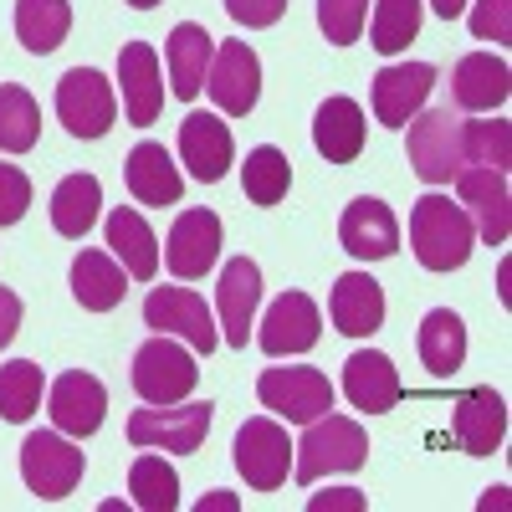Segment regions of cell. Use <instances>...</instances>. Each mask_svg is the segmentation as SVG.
<instances>
[{"label":"cell","instance_id":"cell-5","mask_svg":"<svg viewBox=\"0 0 512 512\" xmlns=\"http://www.w3.org/2000/svg\"><path fill=\"white\" fill-rule=\"evenodd\" d=\"M195 379H200V369H195L190 349H180L169 333H154L134 354V390L144 405H180L195 390Z\"/></svg>","mask_w":512,"mask_h":512},{"label":"cell","instance_id":"cell-30","mask_svg":"<svg viewBox=\"0 0 512 512\" xmlns=\"http://www.w3.org/2000/svg\"><path fill=\"white\" fill-rule=\"evenodd\" d=\"M98 205H103L98 175H67L52 190V231L67 236V241H82L98 226Z\"/></svg>","mask_w":512,"mask_h":512},{"label":"cell","instance_id":"cell-9","mask_svg":"<svg viewBox=\"0 0 512 512\" xmlns=\"http://www.w3.org/2000/svg\"><path fill=\"white\" fill-rule=\"evenodd\" d=\"M144 323L154 333H169V338H185L195 354H210L221 344L216 333V313L205 308V297L190 292V287H154L144 297Z\"/></svg>","mask_w":512,"mask_h":512},{"label":"cell","instance_id":"cell-35","mask_svg":"<svg viewBox=\"0 0 512 512\" xmlns=\"http://www.w3.org/2000/svg\"><path fill=\"white\" fill-rule=\"evenodd\" d=\"M420 31V0H374V16H369V47L379 57H395L405 52Z\"/></svg>","mask_w":512,"mask_h":512},{"label":"cell","instance_id":"cell-8","mask_svg":"<svg viewBox=\"0 0 512 512\" xmlns=\"http://www.w3.org/2000/svg\"><path fill=\"white\" fill-rule=\"evenodd\" d=\"M456 195L472 231L487 246H502L512 236V190H507V169H487V164H461L456 169Z\"/></svg>","mask_w":512,"mask_h":512},{"label":"cell","instance_id":"cell-28","mask_svg":"<svg viewBox=\"0 0 512 512\" xmlns=\"http://www.w3.org/2000/svg\"><path fill=\"white\" fill-rule=\"evenodd\" d=\"M108 246H113V262H123V272L134 282H154L159 272V241L149 231V221L139 216V210L118 205L108 216Z\"/></svg>","mask_w":512,"mask_h":512},{"label":"cell","instance_id":"cell-40","mask_svg":"<svg viewBox=\"0 0 512 512\" xmlns=\"http://www.w3.org/2000/svg\"><path fill=\"white\" fill-rule=\"evenodd\" d=\"M472 36L507 47L512 41V0H477L472 6Z\"/></svg>","mask_w":512,"mask_h":512},{"label":"cell","instance_id":"cell-47","mask_svg":"<svg viewBox=\"0 0 512 512\" xmlns=\"http://www.w3.org/2000/svg\"><path fill=\"white\" fill-rule=\"evenodd\" d=\"M128 6H134V11H154V6H159V0H128Z\"/></svg>","mask_w":512,"mask_h":512},{"label":"cell","instance_id":"cell-25","mask_svg":"<svg viewBox=\"0 0 512 512\" xmlns=\"http://www.w3.org/2000/svg\"><path fill=\"white\" fill-rule=\"evenodd\" d=\"M507 93H512V72H507V62L492 57V52L461 57L456 72H451V98H456V108H466V113H492V108L507 103Z\"/></svg>","mask_w":512,"mask_h":512},{"label":"cell","instance_id":"cell-13","mask_svg":"<svg viewBox=\"0 0 512 512\" xmlns=\"http://www.w3.org/2000/svg\"><path fill=\"white\" fill-rule=\"evenodd\" d=\"M436 88V67L431 62H400V67H379L374 72V88H369V103H374V118L384 128H405L425 98Z\"/></svg>","mask_w":512,"mask_h":512},{"label":"cell","instance_id":"cell-23","mask_svg":"<svg viewBox=\"0 0 512 512\" xmlns=\"http://www.w3.org/2000/svg\"><path fill=\"white\" fill-rule=\"evenodd\" d=\"M328 318H333L338 333H349V338L379 333V323H384V287L369 272H344V277L333 282Z\"/></svg>","mask_w":512,"mask_h":512},{"label":"cell","instance_id":"cell-31","mask_svg":"<svg viewBox=\"0 0 512 512\" xmlns=\"http://www.w3.org/2000/svg\"><path fill=\"white\" fill-rule=\"evenodd\" d=\"M420 359L436 379H451L466 364V323L451 308H436L420 318Z\"/></svg>","mask_w":512,"mask_h":512},{"label":"cell","instance_id":"cell-15","mask_svg":"<svg viewBox=\"0 0 512 512\" xmlns=\"http://www.w3.org/2000/svg\"><path fill=\"white\" fill-rule=\"evenodd\" d=\"M318 333H323V318H318L313 297L308 292H282L267 308L256 344H262V354H272V359H287V354H308L318 344Z\"/></svg>","mask_w":512,"mask_h":512},{"label":"cell","instance_id":"cell-45","mask_svg":"<svg viewBox=\"0 0 512 512\" xmlns=\"http://www.w3.org/2000/svg\"><path fill=\"white\" fill-rule=\"evenodd\" d=\"M195 512H236V497L231 492H210V497H200Z\"/></svg>","mask_w":512,"mask_h":512},{"label":"cell","instance_id":"cell-11","mask_svg":"<svg viewBox=\"0 0 512 512\" xmlns=\"http://www.w3.org/2000/svg\"><path fill=\"white\" fill-rule=\"evenodd\" d=\"M256 400H262L267 410H277L282 420H292V425H308V420L333 410V384H328V374H318L308 364L267 369L262 379H256Z\"/></svg>","mask_w":512,"mask_h":512},{"label":"cell","instance_id":"cell-37","mask_svg":"<svg viewBox=\"0 0 512 512\" xmlns=\"http://www.w3.org/2000/svg\"><path fill=\"white\" fill-rule=\"evenodd\" d=\"M461 164L507 169L512 164V128H507V118H472V123H461Z\"/></svg>","mask_w":512,"mask_h":512},{"label":"cell","instance_id":"cell-4","mask_svg":"<svg viewBox=\"0 0 512 512\" xmlns=\"http://www.w3.org/2000/svg\"><path fill=\"white\" fill-rule=\"evenodd\" d=\"M82 472H88V456H82L62 431H31L21 446V482L26 492H36L41 502H62Z\"/></svg>","mask_w":512,"mask_h":512},{"label":"cell","instance_id":"cell-34","mask_svg":"<svg viewBox=\"0 0 512 512\" xmlns=\"http://www.w3.org/2000/svg\"><path fill=\"white\" fill-rule=\"evenodd\" d=\"M287 185H292V164L282 149L262 144V149H251L246 164H241V190L251 205H277L287 200Z\"/></svg>","mask_w":512,"mask_h":512},{"label":"cell","instance_id":"cell-39","mask_svg":"<svg viewBox=\"0 0 512 512\" xmlns=\"http://www.w3.org/2000/svg\"><path fill=\"white\" fill-rule=\"evenodd\" d=\"M369 21V0H318V26L333 47H354Z\"/></svg>","mask_w":512,"mask_h":512},{"label":"cell","instance_id":"cell-32","mask_svg":"<svg viewBox=\"0 0 512 512\" xmlns=\"http://www.w3.org/2000/svg\"><path fill=\"white\" fill-rule=\"evenodd\" d=\"M67 31H72L67 0H16V36H21L26 52H36V57L57 52L67 41Z\"/></svg>","mask_w":512,"mask_h":512},{"label":"cell","instance_id":"cell-43","mask_svg":"<svg viewBox=\"0 0 512 512\" xmlns=\"http://www.w3.org/2000/svg\"><path fill=\"white\" fill-rule=\"evenodd\" d=\"M313 512H364V492H354V487H338V492H318L313 502H308Z\"/></svg>","mask_w":512,"mask_h":512},{"label":"cell","instance_id":"cell-24","mask_svg":"<svg viewBox=\"0 0 512 512\" xmlns=\"http://www.w3.org/2000/svg\"><path fill=\"white\" fill-rule=\"evenodd\" d=\"M344 395L354 410L364 415H384V410H395L400 400V374L390 364V354H379V349H359L344 359Z\"/></svg>","mask_w":512,"mask_h":512},{"label":"cell","instance_id":"cell-12","mask_svg":"<svg viewBox=\"0 0 512 512\" xmlns=\"http://www.w3.org/2000/svg\"><path fill=\"white\" fill-rule=\"evenodd\" d=\"M205 93L231 118H246L256 108V98H262V62H256L246 41H221L216 47L210 72H205Z\"/></svg>","mask_w":512,"mask_h":512},{"label":"cell","instance_id":"cell-33","mask_svg":"<svg viewBox=\"0 0 512 512\" xmlns=\"http://www.w3.org/2000/svg\"><path fill=\"white\" fill-rule=\"evenodd\" d=\"M41 134L36 98L16 82H0V154H31Z\"/></svg>","mask_w":512,"mask_h":512},{"label":"cell","instance_id":"cell-46","mask_svg":"<svg viewBox=\"0 0 512 512\" xmlns=\"http://www.w3.org/2000/svg\"><path fill=\"white\" fill-rule=\"evenodd\" d=\"M431 11H436L441 21H456V16L466 11V0H431Z\"/></svg>","mask_w":512,"mask_h":512},{"label":"cell","instance_id":"cell-3","mask_svg":"<svg viewBox=\"0 0 512 512\" xmlns=\"http://www.w3.org/2000/svg\"><path fill=\"white\" fill-rule=\"evenodd\" d=\"M210 420H216V405L210 400H195V405H149V410H134L128 415V441L139 451H175V456H190L205 446L210 436Z\"/></svg>","mask_w":512,"mask_h":512},{"label":"cell","instance_id":"cell-6","mask_svg":"<svg viewBox=\"0 0 512 512\" xmlns=\"http://www.w3.org/2000/svg\"><path fill=\"white\" fill-rule=\"evenodd\" d=\"M118 98H113V82L98 67H72L57 82V118L72 139H103L113 128Z\"/></svg>","mask_w":512,"mask_h":512},{"label":"cell","instance_id":"cell-27","mask_svg":"<svg viewBox=\"0 0 512 512\" xmlns=\"http://www.w3.org/2000/svg\"><path fill=\"white\" fill-rule=\"evenodd\" d=\"M123 180H128V190H134L139 205H175L185 195V180H180L175 159H169L164 144H154V139L134 144V154H128V164H123Z\"/></svg>","mask_w":512,"mask_h":512},{"label":"cell","instance_id":"cell-7","mask_svg":"<svg viewBox=\"0 0 512 512\" xmlns=\"http://www.w3.org/2000/svg\"><path fill=\"white\" fill-rule=\"evenodd\" d=\"M410 169L425 185H451L461 169V118L451 108H431L410 118V139H405Z\"/></svg>","mask_w":512,"mask_h":512},{"label":"cell","instance_id":"cell-21","mask_svg":"<svg viewBox=\"0 0 512 512\" xmlns=\"http://www.w3.org/2000/svg\"><path fill=\"white\" fill-rule=\"evenodd\" d=\"M210 57H216V36L195 21H180L164 41V67H169V93L195 103L200 88H205V72H210Z\"/></svg>","mask_w":512,"mask_h":512},{"label":"cell","instance_id":"cell-26","mask_svg":"<svg viewBox=\"0 0 512 512\" xmlns=\"http://www.w3.org/2000/svg\"><path fill=\"white\" fill-rule=\"evenodd\" d=\"M364 108L354 103V98H328L323 108H318V118H313V149L328 159V164H354L359 154H364Z\"/></svg>","mask_w":512,"mask_h":512},{"label":"cell","instance_id":"cell-38","mask_svg":"<svg viewBox=\"0 0 512 512\" xmlns=\"http://www.w3.org/2000/svg\"><path fill=\"white\" fill-rule=\"evenodd\" d=\"M41 405V369L31 359H11V364H0V420H31Z\"/></svg>","mask_w":512,"mask_h":512},{"label":"cell","instance_id":"cell-44","mask_svg":"<svg viewBox=\"0 0 512 512\" xmlns=\"http://www.w3.org/2000/svg\"><path fill=\"white\" fill-rule=\"evenodd\" d=\"M16 328H21V297L11 287H0V349L16 338Z\"/></svg>","mask_w":512,"mask_h":512},{"label":"cell","instance_id":"cell-16","mask_svg":"<svg viewBox=\"0 0 512 512\" xmlns=\"http://www.w3.org/2000/svg\"><path fill=\"white\" fill-rule=\"evenodd\" d=\"M256 303H262V267L251 256L221 267V287H216V313H221V338L231 349H246L251 323H256Z\"/></svg>","mask_w":512,"mask_h":512},{"label":"cell","instance_id":"cell-20","mask_svg":"<svg viewBox=\"0 0 512 512\" xmlns=\"http://www.w3.org/2000/svg\"><path fill=\"white\" fill-rule=\"evenodd\" d=\"M180 159H185V169L200 185L226 180V169L236 159L231 128L216 113H185V123H180Z\"/></svg>","mask_w":512,"mask_h":512},{"label":"cell","instance_id":"cell-29","mask_svg":"<svg viewBox=\"0 0 512 512\" xmlns=\"http://www.w3.org/2000/svg\"><path fill=\"white\" fill-rule=\"evenodd\" d=\"M128 292V272L113 262L108 251H77L72 262V297L88 313H113Z\"/></svg>","mask_w":512,"mask_h":512},{"label":"cell","instance_id":"cell-19","mask_svg":"<svg viewBox=\"0 0 512 512\" xmlns=\"http://www.w3.org/2000/svg\"><path fill=\"white\" fill-rule=\"evenodd\" d=\"M118 82H123V118L134 128H149L164 108V82H159V57L149 41H123L118 52Z\"/></svg>","mask_w":512,"mask_h":512},{"label":"cell","instance_id":"cell-36","mask_svg":"<svg viewBox=\"0 0 512 512\" xmlns=\"http://www.w3.org/2000/svg\"><path fill=\"white\" fill-rule=\"evenodd\" d=\"M128 492L144 512H175L180 507V477L164 456H139L128 466Z\"/></svg>","mask_w":512,"mask_h":512},{"label":"cell","instance_id":"cell-41","mask_svg":"<svg viewBox=\"0 0 512 512\" xmlns=\"http://www.w3.org/2000/svg\"><path fill=\"white\" fill-rule=\"evenodd\" d=\"M31 205V180L16 164H0V226H16Z\"/></svg>","mask_w":512,"mask_h":512},{"label":"cell","instance_id":"cell-22","mask_svg":"<svg viewBox=\"0 0 512 512\" xmlns=\"http://www.w3.org/2000/svg\"><path fill=\"white\" fill-rule=\"evenodd\" d=\"M451 431H456V446L466 456H492L507 436V405L497 390H466L456 400V415H451Z\"/></svg>","mask_w":512,"mask_h":512},{"label":"cell","instance_id":"cell-42","mask_svg":"<svg viewBox=\"0 0 512 512\" xmlns=\"http://www.w3.org/2000/svg\"><path fill=\"white\" fill-rule=\"evenodd\" d=\"M226 16L246 31H262V26H277L287 16V0H226Z\"/></svg>","mask_w":512,"mask_h":512},{"label":"cell","instance_id":"cell-1","mask_svg":"<svg viewBox=\"0 0 512 512\" xmlns=\"http://www.w3.org/2000/svg\"><path fill=\"white\" fill-rule=\"evenodd\" d=\"M410 246L425 272H456L477 246V231L466 221V210L451 205L446 195H420L410 210Z\"/></svg>","mask_w":512,"mask_h":512},{"label":"cell","instance_id":"cell-10","mask_svg":"<svg viewBox=\"0 0 512 512\" xmlns=\"http://www.w3.org/2000/svg\"><path fill=\"white\" fill-rule=\"evenodd\" d=\"M236 472L251 492H277L292 472V441L272 415H256L236 431Z\"/></svg>","mask_w":512,"mask_h":512},{"label":"cell","instance_id":"cell-2","mask_svg":"<svg viewBox=\"0 0 512 512\" xmlns=\"http://www.w3.org/2000/svg\"><path fill=\"white\" fill-rule=\"evenodd\" d=\"M292 477L313 487L333 472H359V466L369 461V436H364V425L349 420V415H318L308 420V431L303 441L292 446Z\"/></svg>","mask_w":512,"mask_h":512},{"label":"cell","instance_id":"cell-17","mask_svg":"<svg viewBox=\"0 0 512 512\" xmlns=\"http://www.w3.org/2000/svg\"><path fill=\"white\" fill-rule=\"evenodd\" d=\"M47 415H52V425L62 436H93L98 425H103V415H108V390H103V379H93V374H82V369H72V374H62L57 384H52V395H47Z\"/></svg>","mask_w":512,"mask_h":512},{"label":"cell","instance_id":"cell-14","mask_svg":"<svg viewBox=\"0 0 512 512\" xmlns=\"http://www.w3.org/2000/svg\"><path fill=\"white\" fill-rule=\"evenodd\" d=\"M221 256V216L216 210H185L164 236V262L180 282H195L216 267Z\"/></svg>","mask_w":512,"mask_h":512},{"label":"cell","instance_id":"cell-18","mask_svg":"<svg viewBox=\"0 0 512 512\" xmlns=\"http://www.w3.org/2000/svg\"><path fill=\"white\" fill-rule=\"evenodd\" d=\"M338 241H344V251L359 256V262H384V256L400 251V221L384 200L359 195L344 210V221H338Z\"/></svg>","mask_w":512,"mask_h":512}]
</instances>
